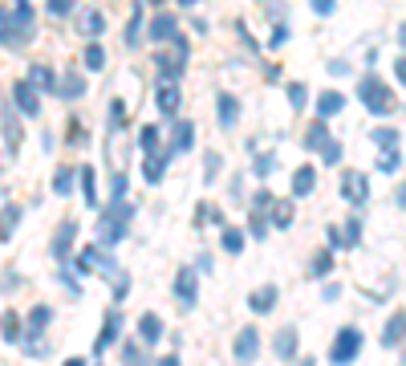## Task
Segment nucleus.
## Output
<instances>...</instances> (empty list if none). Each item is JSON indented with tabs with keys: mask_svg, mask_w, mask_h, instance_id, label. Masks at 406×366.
Masks as SVG:
<instances>
[{
	"mask_svg": "<svg viewBox=\"0 0 406 366\" xmlns=\"http://www.w3.org/2000/svg\"><path fill=\"white\" fill-rule=\"evenodd\" d=\"M130 220H134V204H126L122 195H114L97 212V244H118L126 236V228H130Z\"/></svg>",
	"mask_w": 406,
	"mask_h": 366,
	"instance_id": "obj_1",
	"label": "nucleus"
},
{
	"mask_svg": "<svg viewBox=\"0 0 406 366\" xmlns=\"http://www.w3.org/2000/svg\"><path fill=\"white\" fill-rule=\"evenodd\" d=\"M358 102H366V110H374V114L398 110V98L390 94V86L378 82V73H366V77L358 82Z\"/></svg>",
	"mask_w": 406,
	"mask_h": 366,
	"instance_id": "obj_2",
	"label": "nucleus"
},
{
	"mask_svg": "<svg viewBox=\"0 0 406 366\" xmlns=\"http://www.w3.org/2000/svg\"><path fill=\"white\" fill-rule=\"evenodd\" d=\"M187 53H192V45H187V37H171V41H163V53H159V77L163 82H179V73H183V66H187Z\"/></svg>",
	"mask_w": 406,
	"mask_h": 366,
	"instance_id": "obj_3",
	"label": "nucleus"
},
{
	"mask_svg": "<svg viewBox=\"0 0 406 366\" xmlns=\"http://www.w3.org/2000/svg\"><path fill=\"white\" fill-rule=\"evenodd\" d=\"M361 354V330H341L334 342V350H329V363H350V358H358Z\"/></svg>",
	"mask_w": 406,
	"mask_h": 366,
	"instance_id": "obj_4",
	"label": "nucleus"
},
{
	"mask_svg": "<svg viewBox=\"0 0 406 366\" xmlns=\"http://www.w3.org/2000/svg\"><path fill=\"white\" fill-rule=\"evenodd\" d=\"M175 297H179V305H187V310L195 305V297H199V277H195L192 265H183L175 273Z\"/></svg>",
	"mask_w": 406,
	"mask_h": 366,
	"instance_id": "obj_5",
	"label": "nucleus"
},
{
	"mask_svg": "<svg viewBox=\"0 0 406 366\" xmlns=\"http://www.w3.org/2000/svg\"><path fill=\"white\" fill-rule=\"evenodd\" d=\"M260 354V330H240L236 342H232V358L236 363H252Z\"/></svg>",
	"mask_w": 406,
	"mask_h": 366,
	"instance_id": "obj_6",
	"label": "nucleus"
},
{
	"mask_svg": "<svg viewBox=\"0 0 406 366\" xmlns=\"http://www.w3.org/2000/svg\"><path fill=\"white\" fill-rule=\"evenodd\" d=\"M13 102H17V110L29 114V119L41 114V90H33L29 82H17V86H13Z\"/></svg>",
	"mask_w": 406,
	"mask_h": 366,
	"instance_id": "obj_7",
	"label": "nucleus"
},
{
	"mask_svg": "<svg viewBox=\"0 0 406 366\" xmlns=\"http://www.w3.org/2000/svg\"><path fill=\"white\" fill-rule=\"evenodd\" d=\"M341 195H345V204L361 208V204L370 199V183H366V175H358V171H345V179H341Z\"/></svg>",
	"mask_w": 406,
	"mask_h": 366,
	"instance_id": "obj_8",
	"label": "nucleus"
},
{
	"mask_svg": "<svg viewBox=\"0 0 406 366\" xmlns=\"http://www.w3.org/2000/svg\"><path fill=\"white\" fill-rule=\"evenodd\" d=\"M8 17H13V29L21 33V41H29V37H33V29H37V17H33V4H29V0H17Z\"/></svg>",
	"mask_w": 406,
	"mask_h": 366,
	"instance_id": "obj_9",
	"label": "nucleus"
},
{
	"mask_svg": "<svg viewBox=\"0 0 406 366\" xmlns=\"http://www.w3.org/2000/svg\"><path fill=\"white\" fill-rule=\"evenodd\" d=\"M53 90L65 98V102H77V98L86 94V77H81L77 70H65V77H57V82H53Z\"/></svg>",
	"mask_w": 406,
	"mask_h": 366,
	"instance_id": "obj_10",
	"label": "nucleus"
},
{
	"mask_svg": "<svg viewBox=\"0 0 406 366\" xmlns=\"http://www.w3.org/2000/svg\"><path fill=\"white\" fill-rule=\"evenodd\" d=\"M155 106H159L163 119H175V114H179V86H175V82H163L159 94H155Z\"/></svg>",
	"mask_w": 406,
	"mask_h": 366,
	"instance_id": "obj_11",
	"label": "nucleus"
},
{
	"mask_svg": "<svg viewBox=\"0 0 406 366\" xmlns=\"http://www.w3.org/2000/svg\"><path fill=\"white\" fill-rule=\"evenodd\" d=\"M73 241H77V224L65 220V224L57 228V236H53V257H57V261H65V257H70V248H73Z\"/></svg>",
	"mask_w": 406,
	"mask_h": 366,
	"instance_id": "obj_12",
	"label": "nucleus"
},
{
	"mask_svg": "<svg viewBox=\"0 0 406 366\" xmlns=\"http://www.w3.org/2000/svg\"><path fill=\"white\" fill-rule=\"evenodd\" d=\"M118 330H122V314H118V310H110V314H106V330H102V338L94 342V358L106 354V346L118 338Z\"/></svg>",
	"mask_w": 406,
	"mask_h": 366,
	"instance_id": "obj_13",
	"label": "nucleus"
},
{
	"mask_svg": "<svg viewBox=\"0 0 406 366\" xmlns=\"http://www.w3.org/2000/svg\"><path fill=\"white\" fill-rule=\"evenodd\" d=\"M0 122H4V143H8V151H17V146H21V122H17V114H13L8 102L0 106Z\"/></svg>",
	"mask_w": 406,
	"mask_h": 366,
	"instance_id": "obj_14",
	"label": "nucleus"
},
{
	"mask_svg": "<svg viewBox=\"0 0 406 366\" xmlns=\"http://www.w3.org/2000/svg\"><path fill=\"white\" fill-rule=\"evenodd\" d=\"M17 224H21V204H4V208H0V244L13 241Z\"/></svg>",
	"mask_w": 406,
	"mask_h": 366,
	"instance_id": "obj_15",
	"label": "nucleus"
},
{
	"mask_svg": "<svg viewBox=\"0 0 406 366\" xmlns=\"http://www.w3.org/2000/svg\"><path fill=\"white\" fill-rule=\"evenodd\" d=\"M175 33H179V24H175V17H171V13H159V17L150 21V41H159V45H163V41H171Z\"/></svg>",
	"mask_w": 406,
	"mask_h": 366,
	"instance_id": "obj_16",
	"label": "nucleus"
},
{
	"mask_svg": "<svg viewBox=\"0 0 406 366\" xmlns=\"http://www.w3.org/2000/svg\"><path fill=\"white\" fill-rule=\"evenodd\" d=\"M215 119H219V126H224V130H228V126H236V122H240V102H236L232 94H219Z\"/></svg>",
	"mask_w": 406,
	"mask_h": 366,
	"instance_id": "obj_17",
	"label": "nucleus"
},
{
	"mask_svg": "<svg viewBox=\"0 0 406 366\" xmlns=\"http://www.w3.org/2000/svg\"><path fill=\"white\" fill-rule=\"evenodd\" d=\"M167 163H171V151H163V155H159V151H150V155H146V183H159V179H163V175H167Z\"/></svg>",
	"mask_w": 406,
	"mask_h": 366,
	"instance_id": "obj_18",
	"label": "nucleus"
},
{
	"mask_svg": "<svg viewBox=\"0 0 406 366\" xmlns=\"http://www.w3.org/2000/svg\"><path fill=\"white\" fill-rule=\"evenodd\" d=\"M248 305H252V314H272V305H276V285H264L248 297Z\"/></svg>",
	"mask_w": 406,
	"mask_h": 366,
	"instance_id": "obj_19",
	"label": "nucleus"
},
{
	"mask_svg": "<svg viewBox=\"0 0 406 366\" xmlns=\"http://www.w3.org/2000/svg\"><path fill=\"white\" fill-rule=\"evenodd\" d=\"M329 139H334V135H329V122H325V119H317L309 130H305V146H309V151H321Z\"/></svg>",
	"mask_w": 406,
	"mask_h": 366,
	"instance_id": "obj_20",
	"label": "nucleus"
},
{
	"mask_svg": "<svg viewBox=\"0 0 406 366\" xmlns=\"http://www.w3.org/2000/svg\"><path fill=\"white\" fill-rule=\"evenodd\" d=\"M272 350H276V358H281V363H288V358L297 354V330H292V326H288V330H281V334H276V342H272Z\"/></svg>",
	"mask_w": 406,
	"mask_h": 366,
	"instance_id": "obj_21",
	"label": "nucleus"
},
{
	"mask_svg": "<svg viewBox=\"0 0 406 366\" xmlns=\"http://www.w3.org/2000/svg\"><path fill=\"white\" fill-rule=\"evenodd\" d=\"M313 188H317V171L313 167H297L292 171V195L301 199V195H309Z\"/></svg>",
	"mask_w": 406,
	"mask_h": 366,
	"instance_id": "obj_22",
	"label": "nucleus"
},
{
	"mask_svg": "<svg viewBox=\"0 0 406 366\" xmlns=\"http://www.w3.org/2000/svg\"><path fill=\"white\" fill-rule=\"evenodd\" d=\"M139 338L143 342H159L163 338V317L159 314H143L139 317Z\"/></svg>",
	"mask_w": 406,
	"mask_h": 366,
	"instance_id": "obj_23",
	"label": "nucleus"
},
{
	"mask_svg": "<svg viewBox=\"0 0 406 366\" xmlns=\"http://www.w3.org/2000/svg\"><path fill=\"white\" fill-rule=\"evenodd\" d=\"M0 338L21 342V314H17V310H4V314H0Z\"/></svg>",
	"mask_w": 406,
	"mask_h": 366,
	"instance_id": "obj_24",
	"label": "nucleus"
},
{
	"mask_svg": "<svg viewBox=\"0 0 406 366\" xmlns=\"http://www.w3.org/2000/svg\"><path fill=\"white\" fill-rule=\"evenodd\" d=\"M192 135H195V122H187V119L175 122V143H171V155H179V151H192Z\"/></svg>",
	"mask_w": 406,
	"mask_h": 366,
	"instance_id": "obj_25",
	"label": "nucleus"
},
{
	"mask_svg": "<svg viewBox=\"0 0 406 366\" xmlns=\"http://www.w3.org/2000/svg\"><path fill=\"white\" fill-rule=\"evenodd\" d=\"M345 106V98L337 94V90H329V94H321L317 98V119H334L337 110Z\"/></svg>",
	"mask_w": 406,
	"mask_h": 366,
	"instance_id": "obj_26",
	"label": "nucleus"
},
{
	"mask_svg": "<svg viewBox=\"0 0 406 366\" xmlns=\"http://www.w3.org/2000/svg\"><path fill=\"white\" fill-rule=\"evenodd\" d=\"M102 33H106V17L97 8L81 13V37H102Z\"/></svg>",
	"mask_w": 406,
	"mask_h": 366,
	"instance_id": "obj_27",
	"label": "nucleus"
},
{
	"mask_svg": "<svg viewBox=\"0 0 406 366\" xmlns=\"http://www.w3.org/2000/svg\"><path fill=\"white\" fill-rule=\"evenodd\" d=\"M24 82H29L33 90H53V82H57V77H53V70H49V66H33Z\"/></svg>",
	"mask_w": 406,
	"mask_h": 366,
	"instance_id": "obj_28",
	"label": "nucleus"
},
{
	"mask_svg": "<svg viewBox=\"0 0 406 366\" xmlns=\"http://www.w3.org/2000/svg\"><path fill=\"white\" fill-rule=\"evenodd\" d=\"M143 41V4H134L130 21H126V45H139Z\"/></svg>",
	"mask_w": 406,
	"mask_h": 366,
	"instance_id": "obj_29",
	"label": "nucleus"
},
{
	"mask_svg": "<svg viewBox=\"0 0 406 366\" xmlns=\"http://www.w3.org/2000/svg\"><path fill=\"white\" fill-rule=\"evenodd\" d=\"M268 208H272V224H276V228H288V224H292V204H288V199H276V195H272Z\"/></svg>",
	"mask_w": 406,
	"mask_h": 366,
	"instance_id": "obj_30",
	"label": "nucleus"
},
{
	"mask_svg": "<svg viewBox=\"0 0 406 366\" xmlns=\"http://www.w3.org/2000/svg\"><path fill=\"white\" fill-rule=\"evenodd\" d=\"M403 321H406V317H403V310H398V314L390 317V326H386V334H382V342H386V346H394V350L403 346Z\"/></svg>",
	"mask_w": 406,
	"mask_h": 366,
	"instance_id": "obj_31",
	"label": "nucleus"
},
{
	"mask_svg": "<svg viewBox=\"0 0 406 366\" xmlns=\"http://www.w3.org/2000/svg\"><path fill=\"white\" fill-rule=\"evenodd\" d=\"M97 261H102V248H97V244L81 248V252H77V273H94Z\"/></svg>",
	"mask_w": 406,
	"mask_h": 366,
	"instance_id": "obj_32",
	"label": "nucleus"
},
{
	"mask_svg": "<svg viewBox=\"0 0 406 366\" xmlns=\"http://www.w3.org/2000/svg\"><path fill=\"white\" fill-rule=\"evenodd\" d=\"M0 45H21V33H17V29H13V17H8V13H0Z\"/></svg>",
	"mask_w": 406,
	"mask_h": 366,
	"instance_id": "obj_33",
	"label": "nucleus"
},
{
	"mask_svg": "<svg viewBox=\"0 0 406 366\" xmlns=\"http://www.w3.org/2000/svg\"><path fill=\"white\" fill-rule=\"evenodd\" d=\"M219 167H224V155H219V151H208V155H203V179L215 183V179H219Z\"/></svg>",
	"mask_w": 406,
	"mask_h": 366,
	"instance_id": "obj_34",
	"label": "nucleus"
},
{
	"mask_svg": "<svg viewBox=\"0 0 406 366\" xmlns=\"http://www.w3.org/2000/svg\"><path fill=\"white\" fill-rule=\"evenodd\" d=\"M81 195H86V204L97 212V188H94V167H81Z\"/></svg>",
	"mask_w": 406,
	"mask_h": 366,
	"instance_id": "obj_35",
	"label": "nucleus"
},
{
	"mask_svg": "<svg viewBox=\"0 0 406 366\" xmlns=\"http://www.w3.org/2000/svg\"><path fill=\"white\" fill-rule=\"evenodd\" d=\"M378 167L386 175H394V171L403 167V155H398V146H382V159H378Z\"/></svg>",
	"mask_w": 406,
	"mask_h": 366,
	"instance_id": "obj_36",
	"label": "nucleus"
},
{
	"mask_svg": "<svg viewBox=\"0 0 406 366\" xmlns=\"http://www.w3.org/2000/svg\"><path fill=\"white\" fill-rule=\"evenodd\" d=\"M53 192L70 199V192H73V167H61L57 175H53Z\"/></svg>",
	"mask_w": 406,
	"mask_h": 366,
	"instance_id": "obj_37",
	"label": "nucleus"
},
{
	"mask_svg": "<svg viewBox=\"0 0 406 366\" xmlns=\"http://www.w3.org/2000/svg\"><path fill=\"white\" fill-rule=\"evenodd\" d=\"M49 321H53V314H49L45 305H37V310H33V314H29V330H33V338H37V334H41V330H45Z\"/></svg>",
	"mask_w": 406,
	"mask_h": 366,
	"instance_id": "obj_38",
	"label": "nucleus"
},
{
	"mask_svg": "<svg viewBox=\"0 0 406 366\" xmlns=\"http://www.w3.org/2000/svg\"><path fill=\"white\" fill-rule=\"evenodd\" d=\"M106 66V49L97 45V41H90L86 45V70H102Z\"/></svg>",
	"mask_w": 406,
	"mask_h": 366,
	"instance_id": "obj_39",
	"label": "nucleus"
},
{
	"mask_svg": "<svg viewBox=\"0 0 406 366\" xmlns=\"http://www.w3.org/2000/svg\"><path fill=\"white\" fill-rule=\"evenodd\" d=\"M139 146H143L146 155L159 151V126H143V130H139Z\"/></svg>",
	"mask_w": 406,
	"mask_h": 366,
	"instance_id": "obj_40",
	"label": "nucleus"
},
{
	"mask_svg": "<svg viewBox=\"0 0 406 366\" xmlns=\"http://www.w3.org/2000/svg\"><path fill=\"white\" fill-rule=\"evenodd\" d=\"M219 244H224V252H232V257H236L240 248H244V236H240L236 228H224V236H219Z\"/></svg>",
	"mask_w": 406,
	"mask_h": 366,
	"instance_id": "obj_41",
	"label": "nucleus"
},
{
	"mask_svg": "<svg viewBox=\"0 0 406 366\" xmlns=\"http://www.w3.org/2000/svg\"><path fill=\"white\" fill-rule=\"evenodd\" d=\"M329 273H334V257L329 252H317L313 257V277H329Z\"/></svg>",
	"mask_w": 406,
	"mask_h": 366,
	"instance_id": "obj_42",
	"label": "nucleus"
},
{
	"mask_svg": "<svg viewBox=\"0 0 406 366\" xmlns=\"http://www.w3.org/2000/svg\"><path fill=\"white\" fill-rule=\"evenodd\" d=\"M248 232H252L256 241H264V236H268V220H264V212H252V220H248Z\"/></svg>",
	"mask_w": 406,
	"mask_h": 366,
	"instance_id": "obj_43",
	"label": "nucleus"
},
{
	"mask_svg": "<svg viewBox=\"0 0 406 366\" xmlns=\"http://www.w3.org/2000/svg\"><path fill=\"white\" fill-rule=\"evenodd\" d=\"M272 171H276V155H256L252 175H272Z\"/></svg>",
	"mask_w": 406,
	"mask_h": 366,
	"instance_id": "obj_44",
	"label": "nucleus"
},
{
	"mask_svg": "<svg viewBox=\"0 0 406 366\" xmlns=\"http://www.w3.org/2000/svg\"><path fill=\"white\" fill-rule=\"evenodd\" d=\"M305 98H309V90H305L301 82H292V86H288V106H292V110H301V106H305Z\"/></svg>",
	"mask_w": 406,
	"mask_h": 366,
	"instance_id": "obj_45",
	"label": "nucleus"
},
{
	"mask_svg": "<svg viewBox=\"0 0 406 366\" xmlns=\"http://www.w3.org/2000/svg\"><path fill=\"white\" fill-rule=\"evenodd\" d=\"M321 159H325V167H334V163H341V146L329 139V143L321 146Z\"/></svg>",
	"mask_w": 406,
	"mask_h": 366,
	"instance_id": "obj_46",
	"label": "nucleus"
},
{
	"mask_svg": "<svg viewBox=\"0 0 406 366\" xmlns=\"http://www.w3.org/2000/svg\"><path fill=\"white\" fill-rule=\"evenodd\" d=\"M374 143H378V146H398V130H390V126L374 130Z\"/></svg>",
	"mask_w": 406,
	"mask_h": 366,
	"instance_id": "obj_47",
	"label": "nucleus"
},
{
	"mask_svg": "<svg viewBox=\"0 0 406 366\" xmlns=\"http://www.w3.org/2000/svg\"><path fill=\"white\" fill-rule=\"evenodd\" d=\"M49 13H53V17H70L73 0H49Z\"/></svg>",
	"mask_w": 406,
	"mask_h": 366,
	"instance_id": "obj_48",
	"label": "nucleus"
},
{
	"mask_svg": "<svg viewBox=\"0 0 406 366\" xmlns=\"http://www.w3.org/2000/svg\"><path fill=\"white\" fill-rule=\"evenodd\" d=\"M126 293H130V277H126V273H114V297H126Z\"/></svg>",
	"mask_w": 406,
	"mask_h": 366,
	"instance_id": "obj_49",
	"label": "nucleus"
},
{
	"mask_svg": "<svg viewBox=\"0 0 406 366\" xmlns=\"http://www.w3.org/2000/svg\"><path fill=\"white\" fill-rule=\"evenodd\" d=\"M341 236H345V244H358V236H361V224H358V220H350Z\"/></svg>",
	"mask_w": 406,
	"mask_h": 366,
	"instance_id": "obj_50",
	"label": "nucleus"
},
{
	"mask_svg": "<svg viewBox=\"0 0 406 366\" xmlns=\"http://www.w3.org/2000/svg\"><path fill=\"white\" fill-rule=\"evenodd\" d=\"M334 8H337V0H313V13H317V17H329Z\"/></svg>",
	"mask_w": 406,
	"mask_h": 366,
	"instance_id": "obj_51",
	"label": "nucleus"
},
{
	"mask_svg": "<svg viewBox=\"0 0 406 366\" xmlns=\"http://www.w3.org/2000/svg\"><path fill=\"white\" fill-rule=\"evenodd\" d=\"M252 204H256V212H268V204H272V192H264V188H260V192L252 195Z\"/></svg>",
	"mask_w": 406,
	"mask_h": 366,
	"instance_id": "obj_52",
	"label": "nucleus"
},
{
	"mask_svg": "<svg viewBox=\"0 0 406 366\" xmlns=\"http://www.w3.org/2000/svg\"><path fill=\"white\" fill-rule=\"evenodd\" d=\"M268 41H272V45H285V41H288V29H285V24H276V29H272V37H268Z\"/></svg>",
	"mask_w": 406,
	"mask_h": 366,
	"instance_id": "obj_53",
	"label": "nucleus"
},
{
	"mask_svg": "<svg viewBox=\"0 0 406 366\" xmlns=\"http://www.w3.org/2000/svg\"><path fill=\"white\" fill-rule=\"evenodd\" d=\"M122 358H126V363H139V346H134V342H126V346H122Z\"/></svg>",
	"mask_w": 406,
	"mask_h": 366,
	"instance_id": "obj_54",
	"label": "nucleus"
},
{
	"mask_svg": "<svg viewBox=\"0 0 406 366\" xmlns=\"http://www.w3.org/2000/svg\"><path fill=\"white\" fill-rule=\"evenodd\" d=\"M329 244H334V248H345V236H341V228H334V232H329Z\"/></svg>",
	"mask_w": 406,
	"mask_h": 366,
	"instance_id": "obj_55",
	"label": "nucleus"
},
{
	"mask_svg": "<svg viewBox=\"0 0 406 366\" xmlns=\"http://www.w3.org/2000/svg\"><path fill=\"white\" fill-rule=\"evenodd\" d=\"M114 195H126V175H114Z\"/></svg>",
	"mask_w": 406,
	"mask_h": 366,
	"instance_id": "obj_56",
	"label": "nucleus"
},
{
	"mask_svg": "<svg viewBox=\"0 0 406 366\" xmlns=\"http://www.w3.org/2000/svg\"><path fill=\"white\" fill-rule=\"evenodd\" d=\"M175 4H179V8H195V4H199V0H175Z\"/></svg>",
	"mask_w": 406,
	"mask_h": 366,
	"instance_id": "obj_57",
	"label": "nucleus"
},
{
	"mask_svg": "<svg viewBox=\"0 0 406 366\" xmlns=\"http://www.w3.org/2000/svg\"><path fill=\"white\" fill-rule=\"evenodd\" d=\"M146 4H167V0H146Z\"/></svg>",
	"mask_w": 406,
	"mask_h": 366,
	"instance_id": "obj_58",
	"label": "nucleus"
}]
</instances>
